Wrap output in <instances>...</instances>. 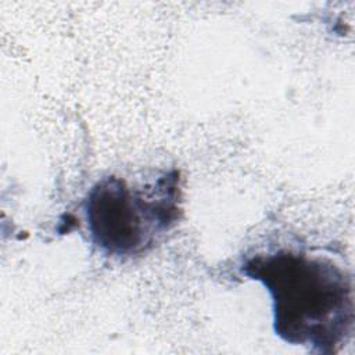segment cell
Masks as SVG:
<instances>
[{
	"instance_id": "obj_1",
	"label": "cell",
	"mask_w": 355,
	"mask_h": 355,
	"mask_svg": "<svg viewBox=\"0 0 355 355\" xmlns=\"http://www.w3.org/2000/svg\"><path fill=\"white\" fill-rule=\"evenodd\" d=\"M240 270L268 290L273 329L283 341L331 355L351 337L352 277L333 261L282 248L250 257Z\"/></svg>"
},
{
	"instance_id": "obj_2",
	"label": "cell",
	"mask_w": 355,
	"mask_h": 355,
	"mask_svg": "<svg viewBox=\"0 0 355 355\" xmlns=\"http://www.w3.org/2000/svg\"><path fill=\"white\" fill-rule=\"evenodd\" d=\"M176 178L158 179L153 191L118 176L100 179L87 191L83 215L92 241L105 254L132 257L154 245L178 220Z\"/></svg>"
}]
</instances>
